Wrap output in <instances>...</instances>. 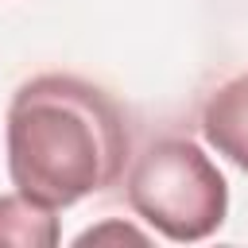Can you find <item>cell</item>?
Returning a JSON list of instances; mask_svg holds the SVG:
<instances>
[{
    "label": "cell",
    "mask_w": 248,
    "mask_h": 248,
    "mask_svg": "<svg viewBox=\"0 0 248 248\" xmlns=\"http://www.w3.org/2000/svg\"><path fill=\"white\" fill-rule=\"evenodd\" d=\"M128 151L120 105L85 78L39 74L8 105L12 186L54 213L116 186Z\"/></svg>",
    "instance_id": "6da1fadb"
},
{
    "label": "cell",
    "mask_w": 248,
    "mask_h": 248,
    "mask_svg": "<svg viewBox=\"0 0 248 248\" xmlns=\"http://www.w3.org/2000/svg\"><path fill=\"white\" fill-rule=\"evenodd\" d=\"M128 205L174 244L213 236L229 217V182L217 163L182 136L155 140L128 170Z\"/></svg>",
    "instance_id": "7a4b0ae2"
},
{
    "label": "cell",
    "mask_w": 248,
    "mask_h": 248,
    "mask_svg": "<svg viewBox=\"0 0 248 248\" xmlns=\"http://www.w3.org/2000/svg\"><path fill=\"white\" fill-rule=\"evenodd\" d=\"M202 136L217 155L248 174V74H236L209 93L202 108Z\"/></svg>",
    "instance_id": "3957f363"
},
{
    "label": "cell",
    "mask_w": 248,
    "mask_h": 248,
    "mask_svg": "<svg viewBox=\"0 0 248 248\" xmlns=\"http://www.w3.org/2000/svg\"><path fill=\"white\" fill-rule=\"evenodd\" d=\"M58 217L54 209L16 194H0V244L16 248H54L58 244Z\"/></svg>",
    "instance_id": "277c9868"
},
{
    "label": "cell",
    "mask_w": 248,
    "mask_h": 248,
    "mask_svg": "<svg viewBox=\"0 0 248 248\" xmlns=\"http://www.w3.org/2000/svg\"><path fill=\"white\" fill-rule=\"evenodd\" d=\"M105 240H132V244H147V232H140L136 225H124V221H105L97 229H85L74 244L85 248V244H105Z\"/></svg>",
    "instance_id": "5b68a950"
}]
</instances>
